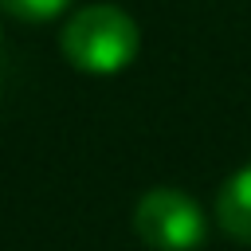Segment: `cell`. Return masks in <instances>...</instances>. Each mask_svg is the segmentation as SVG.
I'll list each match as a JSON object with an SVG mask.
<instances>
[{
    "label": "cell",
    "instance_id": "obj_2",
    "mask_svg": "<svg viewBox=\"0 0 251 251\" xmlns=\"http://www.w3.org/2000/svg\"><path fill=\"white\" fill-rule=\"evenodd\" d=\"M133 235L153 251H196L208 235V220L188 192L161 184L137 196Z\"/></svg>",
    "mask_w": 251,
    "mask_h": 251
},
{
    "label": "cell",
    "instance_id": "obj_4",
    "mask_svg": "<svg viewBox=\"0 0 251 251\" xmlns=\"http://www.w3.org/2000/svg\"><path fill=\"white\" fill-rule=\"evenodd\" d=\"M0 8L16 20H27V24H39V20H51V16H63L71 8V0H0Z\"/></svg>",
    "mask_w": 251,
    "mask_h": 251
},
{
    "label": "cell",
    "instance_id": "obj_1",
    "mask_svg": "<svg viewBox=\"0 0 251 251\" xmlns=\"http://www.w3.org/2000/svg\"><path fill=\"white\" fill-rule=\"evenodd\" d=\"M59 47L67 63L82 75H118L141 51V31L133 16L118 4H86L63 24Z\"/></svg>",
    "mask_w": 251,
    "mask_h": 251
},
{
    "label": "cell",
    "instance_id": "obj_3",
    "mask_svg": "<svg viewBox=\"0 0 251 251\" xmlns=\"http://www.w3.org/2000/svg\"><path fill=\"white\" fill-rule=\"evenodd\" d=\"M216 220L235 243H251V161L235 169L216 196Z\"/></svg>",
    "mask_w": 251,
    "mask_h": 251
}]
</instances>
